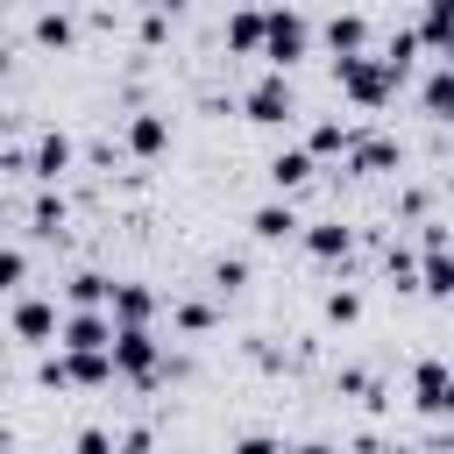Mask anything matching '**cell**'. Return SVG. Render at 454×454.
Returning <instances> with one entry per match:
<instances>
[{
  "label": "cell",
  "mask_w": 454,
  "mask_h": 454,
  "mask_svg": "<svg viewBox=\"0 0 454 454\" xmlns=\"http://www.w3.org/2000/svg\"><path fill=\"white\" fill-rule=\"evenodd\" d=\"M333 78H340V92H348L355 106H369V114H376V106H390V99H397V85H404V78H397L383 57H369V50L333 57Z\"/></svg>",
  "instance_id": "obj_3"
},
{
  "label": "cell",
  "mask_w": 454,
  "mask_h": 454,
  "mask_svg": "<svg viewBox=\"0 0 454 454\" xmlns=\"http://www.w3.org/2000/svg\"><path fill=\"white\" fill-rule=\"evenodd\" d=\"M348 170H355V177L397 170V142H390V135H355V142H348Z\"/></svg>",
  "instance_id": "obj_12"
},
{
  "label": "cell",
  "mask_w": 454,
  "mask_h": 454,
  "mask_svg": "<svg viewBox=\"0 0 454 454\" xmlns=\"http://www.w3.org/2000/svg\"><path fill=\"white\" fill-rule=\"evenodd\" d=\"M35 234H43V241H57V234H64V199H57V192H43V199H35Z\"/></svg>",
  "instance_id": "obj_25"
},
{
  "label": "cell",
  "mask_w": 454,
  "mask_h": 454,
  "mask_svg": "<svg viewBox=\"0 0 454 454\" xmlns=\"http://www.w3.org/2000/svg\"><path fill=\"white\" fill-rule=\"evenodd\" d=\"M383 270H390V284H397V291H419V255H411V248H397V241H390V248H383Z\"/></svg>",
  "instance_id": "obj_23"
},
{
  "label": "cell",
  "mask_w": 454,
  "mask_h": 454,
  "mask_svg": "<svg viewBox=\"0 0 454 454\" xmlns=\"http://www.w3.org/2000/svg\"><path fill=\"white\" fill-rule=\"evenodd\" d=\"M64 298H71V305H106V298H114V277H99V270H71V277H64Z\"/></svg>",
  "instance_id": "obj_20"
},
{
  "label": "cell",
  "mask_w": 454,
  "mask_h": 454,
  "mask_svg": "<svg viewBox=\"0 0 454 454\" xmlns=\"http://www.w3.org/2000/svg\"><path fill=\"white\" fill-rule=\"evenodd\" d=\"M248 227H255V241H270V248H277V241H298V227H305V220H298L291 192H277L270 206H255V213H248Z\"/></svg>",
  "instance_id": "obj_8"
},
{
  "label": "cell",
  "mask_w": 454,
  "mask_h": 454,
  "mask_svg": "<svg viewBox=\"0 0 454 454\" xmlns=\"http://www.w3.org/2000/svg\"><path fill=\"white\" fill-rule=\"evenodd\" d=\"M28 35H35V43H43V50H71V35H78V28H71V14H64V7H43V14H35V28H28Z\"/></svg>",
  "instance_id": "obj_21"
},
{
  "label": "cell",
  "mask_w": 454,
  "mask_h": 454,
  "mask_svg": "<svg viewBox=\"0 0 454 454\" xmlns=\"http://www.w3.org/2000/svg\"><path fill=\"white\" fill-rule=\"evenodd\" d=\"M114 369H121V383L156 390V383H170L184 362H170V355H163V340H156L149 326H114Z\"/></svg>",
  "instance_id": "obj_1"
},
{
  "label": "cell",
  "mask_w": 454,
  "mask_h": 454,
  "mask_svg": "<svg viewBox=\"0 0 454 454\" xmlns=\"http://www.w3.org/2000/svg\"><path fill=\"white\" fill-rule=\"evenodd\" d=\"M419 106H426L433 121H447V128H454V64H440V71L419 85Z\"/></svg>",
  "instance_id": "obj_18"
},
{
  "label": "cell",
  "mask_w": 454,
  "mask_h": 454,
  "mask_svg": "<svg viewBox=\"0 0 454 454\" xmlns=\"http://www.w3.org/2000/svg\"><path fill=\"white\" fill-rule=\"evenodd\" d=\"M35 376L50 390H106L121 369H114V348H57V355H43Z\"/></svg>",
  "instance_id": "obj_2"
},
{
  "label": "cell",
  "mask_w": 454,
  "mask_h": 454,
  "mask_svg": "<svg viewBox=\"0 0 454 454\" xmlns=\"http://www.w3.org/2000/svg\"><path fill=\"white\" fill-rule=\"evenodd\" d=\"M355 248V227H340V220H319V227H305V255H319V262H340Z\"/></svg>",
  "instance_id": "obj_16"
},
{
  "label": "cell",
  "mask_w": 454,
  "mask_h": 454,
  "mask_svg": "<svg viewBox=\"0 0 454 454\" xmlns=\"http://www.w3.org/2000/svg\"><path fill=\"white\" fill-rule=\"evenodd\" d=\"M71 156H78V149H71V135H57V128H50V135L35 142V156H28V170H35L43 184H57V177L71 170Z\"/></svg>",
  "instance_id": "obj_15"
},
{
  "label": "cell",
  "mask_w": 454,
  "mask_h": 454,
  "mask_svg": "<svg viewBox=\"0 0 454 454\" xmlns=\"http://www.w3.org/2000/svg\"><path fill=\"white\" fill-rule=\"evenodd\" d=\"M326 319H333V326H355V319H362V298H355V291H326Z\"/></svg>",
  "instance_id": "obj_27"
},
{
  "label": "cell",
  "mask_w": 454,
  "mask_h": 454,
  "mask_svg": "<svg viewBox=\"0 0 454 454\" xmlns=\"http://www.w3.org/2000/svg\"><path fill=\"white\" fill-rule=\"evenodd\" d=\"M21 277H28V255L21 248H0V291H21Z\"/></svg>",
  "instance_id": "obj_28"
},
{
  "label": "cell",
  "mask_w": 454,
  "mask_h": 454,
  "mask_svg": "<svg viewBox=\"0 0 454 454\" xmlns=\"http://www.w3.org/2000/svg\"><path fill=\"white\" fill-rule=\"evenodd\" d=\"M128 149H135V156H163V149H170V121H163V114H135V121H128Z\"/></svg>",
  "instance_id": "obj_17"
},
{
  "label": "cell",
  "mask_w": 454,
  "mask_h": 454,
  "mask_svg": "<svg viewBox=\"0 0 454 454\" xmlns=\"http://www.w3.org/2000/svg\"><path fill=\"white\" fill-rule=\"evenodd\" d=\"M305 43H312V28H305L298 7H270V14H262V64H270V71H291V64L305 57Z\"/></svg>",
  "instance_id": "obj_4"
},
{
  "label": "cell",
  "mask_w": 454,
  "mask_h": 454,
  "mask_svg": "<svg viewBox=\"0 0 454 454\" xmlns=\"http://www.w3.org/2000/svg\"><path fill=\"white\" fill-rule=\"evenodd\" d=\"M106 312H114V326H149V319H156V291H149V284H114Z\"/></svg>",
  "instance_id": "obj_13"
},
{
  "label": "cell",
  "mask_w": 454,
  "mask_h": 454,
  "mask_svg": "<svg viewBox=\"0 0 454 454\" xmlns=\"http://www.w3.org/2000/svg\"><path fill=\"white\" fill-rule=\"evenodd\" d=\"M135 7H149V14H177L184 0H135Z\"/></svg>",
  "instance_id": "obj_30"
},
{
  "label": "cell",
  "mask_w": 454,
  "mask_h": 454,
  "mask_svg": "<svg viewBox=\"0 0 454 454\" xmlns=\"http://www.w3.org/2000/svg\"><path fill=\"white\" fill-rule=\"evenodd\" d=\"M241 284H248V262L241 255H220L213 262V291H241Z\"/></svg>",
  "instance_id": "obj_26"
},
{
  "label": "cell",
  "mask_w": 454,
  "mask_h": 454,
  "mask_svg": "<svg viewBox=\"0 0 454 454\" xmlns=\"http://www.w3.org/2000/svg\"><path fill=\"white\" fill-rule=\"evenodd\" d=\"M262 177H270L277 192H305V184L319 177V156H312V149H277V156L262 163Z\"/></svg>",
  "instance_id": "obj_9"
},
{
  "label": "cell",
  "mask_w": 454,
  "mask_h": 454,
  "mask_svg": "<svg viewBox=\"0 0 454 454\" xmlns=\"http://www.w3.org/2000/svg\"><path fill=\"white\" fill-rule=\"evenodd\" d=\"M241 106H248V121H255V128H277V121H291V106H298V99H291V78H284V71H270V78H255V85H248V99H241Z\"/></svg>",
  "instance_id": "obj_6"
},
{
  "label": "cell",
  "mask_w": 454,
  "mask_h": 454,
  "mask_svg": "<svg viewBox=\"0 0 454 454\" xmlns=\"http://www.w3.org/2000/svg\"><path fill=\"white\" fill-rule=\"evenodd\" d=\"M57 348H114V312L106 305H71V319L57 326Z\"/></svg>",
  "instance_id": "obj_7"
},
{
  "label": "cell",
  "mask_w": 454,
  "mask_h": 454,
  "mask_svg": "<svg viewBox=\"0 0 454 454\" xmlns=\"http://www.w3.org/2000/svg\"><path fill=\"white\" fill-rule=\"evenodd\" d=\"M262 14L270 7H234L227 14V50L234 57H262Z\"/></svg>",
  "instance_id": "obj_14"
},
{
  "label": "cell",
  "mask_w": 454,
  "mask_h": 454,
  "mask_svg": "<svg viewBox=\"0 0 454 454\" xmlns=\"http://www.w3.org/2000/svg\"><path fill=\"white\" fill-rule=\"evenodd\" d=\"M447 28H454V0H426V14H419V43L433 50Z\"/></svg>",
  "instance_id": "obj_24"
},
{
  "label": "cell",
  "mask_w": 454,
  "mask_h": 454,
  "mask_svg": "<svg viewBox=\"0 0 454 454\" xmlns=\"http://www.w3.org/2000/svg\"><path fill=\"white\" fill-rule=\"evenodd\" d=\"M326 50H333V57L369 50V21H362V14H333V21H326Z\"/></svg>",
  "instance_id": "obj_19"
},
{
  "label": "cell",
  "mask_w": 454,
  "mask_h": 454,
  "mask_svg": "<svg viewBox=\"0 0 454 454\" xmlns=\"http://www.w3.org/2000/svg\"><path fill=\"white\" fill-rule=\"evenodd\" d=\"M348 142H355V128H340V121H319L305 149H312V156H348Z\"/></svg>",
  "instance_id": "obj_22"
},
{
  "label": "cell",
  "mask_w": 454,
  "mask_h": 454,
  "mask_svg": "<svg viewBox=\"0 0 454 454\" xmlns=\"http://www.w3.org/2000/svg\"><path fill=\"white\" fill-rule=\"evenodd\" d=\"M411 397H419V411H454V369L447 362H419L411 369Z\"/></svg>",
  "instance_id": "obj_11"
},
{
  "label": "cell",
  "mask_w": 454,
  "mask_h": 454,
  "mask_svg": "<svg viewBox=\"0 0 454 454\" xmlns=\"http://www.w3.org/2000/svg\"><path fill=\"white\" fill-rule=\"evenodd\" d=\"M433 50H440V64H454V28H447V35L433 43Z\"/></svg>",
  "instance_id": "obj_31"
},
{
  "label": "cell",
  "mask_w": 454,
  "mask_h": 454,
  "mask_svg": "<svg viewBox=\"0 0 454 454\" xmlns=\"http://www.w3.org/2000/svg\"><path fill=\"white\" fill-rule=\"evenodd\" d=\"M57 326H64V319H57V305H50V298H21V305H14V340L50 348V340H57Z\"/></svg>",
  "instance_id": "obj_10"
},
{
  "label": "cell",
  "mask_w": 454,
  "mask_h": 454,
  "mask_svg": "<svg viewBox=\"0 0 454 454\" xmlns=\"http://www.w3.org/2000/svg\"><path fill=\"white\" fill-rule=\"evenodd\" d=\"M177 326H184V333H206V326H213V305H199V298L177 305Z\"/></svg>",
  "instance_id": "obj_29"
},
{
  "label": "cell",
  "mask_w": 454,
  "mask_h": 454,
  "mask_svg": "<svg viewBox=\"0 0 454 454\" xmlns=\"http://www.w3.org/2000/svg\"><path fill=\"white\" fill-rule=\"evenodd\" d=\"M419 241H426V255H419V291H426V298H454V241H447V227L433 220Z\"/></svg>",
  "instance_id": "obj_5"
}]
</instances>
